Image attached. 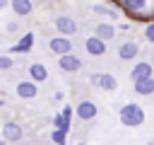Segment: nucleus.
<instances>
[{
	"label": "nucleus",
	"mask_w": 154,
	"mask_h": 145,
	"mask_svg": "<svg viewBox=\"0 0 154 145\" xmlns=\"http://www.w3.org/2000/svg\"><path fill=\"white\" fill-rule=\"evenodd\" d=\"M31 46H34V34H31V31H26V34H24V36H22V39L10 48V51H12V53H29V51H31Z\"/></svg>",
	"instance_id": "nucleus-12"
},
{
	"label": "nucleus",
	"mask_w": 154,
	"mask_h": 145,
	"mask_svg": "<svg viewBox=\"0 0 154 145\" xmlns=\"http://www.w3.org/2000/svg\"><path fill=\"white\" fill-rule=\"evenodd\" d=\"M2 104H5V102H2V97H0V106H2Z\"/></svg>",
	"instance_id": "nucleus-26"
},
{
	"label": "nucleus",
	"mask_w": 154,
	"mask_h": 145,
	"mask_svg": "<svg viewBox=\"0 0 154 145\" xmlns=\"http://www.w3.org/2000/svg\"><path fill=\"white\" fill-rule=\"evenodd\" d=\"M144 2H147V0H123L125 10H130L132 14H135V12H140V10L144 7Z\"/></svg>",
	"instance_id": "nucleus-17"
},
{
	"label": "nucleus",
	"mask_w": 154,
	"mask_h": 145,
	"mask_svg": "<svg viewBox=\"0 0 154 145\" xmlns=\"http://www.w3.org/2000/svg\"><path fill=\"white\" fill-rule=\"evenodd\" d=\"M2 7H7V0H0V10H2Z\"/></svg>",
	"instance_id": "nucleus-25"
},
{
	"label": "nucleus",
	"mask_w": 154,
	"mask_h": 145,
	"mask_svg": "<svg viewBox=\"0 0 154 145\" xmlns=\"http://www.w3.org/2000/svg\"><path fill=\"white\" fill-rule=\"evenodd\" d=\"M152 2H154V0H152Z\"/></svg>",
	"instance_id": "nucleus-28"
},
{
	"label": "nucleus",
	"mask_w": 154,
	"mask_h": 145,
	"mask_svg": "<svg viewBox=\"0 0 154 145\" xmlns=\"http://www.w3.org/2000/svg\"><path fill=\"white\" fill-rule=\"evenodd\" d=\"M12 65H14V60L10 56H0V70H12Z\"/></svg>",
	"instance_id": "nucleus-21"
},
{
	"label": "nucleus",
	"mask_w": 154,
	"mask_h": 145,
	"mask_svg": "<svg viewBox=\"0 0 154 145\" xmlns=\"http://www.w3.org/2000/svg\"><path fill=\"white\" fill-rule=\"evenodd\" d=\"M29 75H31L34 82L48 80V70H46V65H41V63H31V65H29Z\"/></svg>",
	"instance_id": "nucleus-13"
},
{
	"label": "nucleus",
	"mask_w": 154,
	"mask_h": 145,
	"mask_svg": "<svg viewBox=\"0 0 154 145\" xmlns=\"http://www.w3.org/2000/svg\"><path fill=\"white\" fill-rule=\"evenodd\" d=\"M84 48H87L89 56H103V53H106V41L94 34V36H89V39L84 41Z\"/></svg>",
	"instance_id": "nucleus-9"
},
{
	"label": "nucleus",
	"mask_w": 154,
	"mask_h": 145,
	"mask_svg": "<svg viewBox=\"0 0 154 145\" xmlns=\"http://www.w3.org/2000/svg\"><path fill=\"white\" fill-rule=\"evenodd\" d=\"M118 116H120V123H123L125 128H137V126L144 123V109H142L140 104H135V102L123 104Z\"/></svg>",
	"instance_id": "nucleus-1"
},
{
	"label": "nucleus",
	"mask_w": 154,
	"mask_h": 145,
	"mask_svg": "<svg viewBox=\"0 0 154 145\" xmlns=\"http://www.w3.org/2000/svg\"><path fill=\"white\" fill-rule=\"evenodd\" d=\"M22 135H24V130L19 123H5L2 126V140L5 143H19Z\"/></svg>",
	"instance_id": "nucleus-8"
},
{
	"label": "nucleus",
	"mask_w": 154,
	"mask_h": 145,
	"mask_svg": "<svg viewBox=\"0 0 154 145\" xmlns=\"http://www.w3.org/2000/svg\"><path fill=\"white\" fill-rule=\"evenodd\" d=\"M144 39L154 44V19H152V22H149V24L144 27Z\"/></svg>",
	"instance_id": "nucleus-22"
},
{
	"label": "nucleus",
	"mask_w": 154,
	"mask_h": 145,
	"mask_svg": "<svg viewBox=\"0 0 154 145\" xmlns=\"http://www.w3.org/2000/svg\"><path fill=\"white\" fill-rule=\"evenodd\" d=\"M137 53H140L137 41H125V44H120V48H118V58H120V60H132Z\"/></svg>",
	"instance_id": "nucleus-10"
},
{
	"label": "nucleus",
	"mask_w": 154,
	"mask_h": 145,
	"mask_svg": "<svg viewBox=\"0 0 154 145\" xmlns=\"http://www.w3.org/2000/svg\"><path fill=\"white\" fill-rule=\"evenodd\" d=\"M55 31L65 34V36H72V34H77V22L72 17H55Z\"/></svg>",
	"instance_id": "nucleus-6"
},
{
	"label": "nucleus",
	"mask_w": 154,
	"mask_h": 145,
	"mask_svg": "<svg viewBox=\"0 0 154 145\" xmlns=\"http://www.w3.org/2000/svg\"><path fill=\"white\" fill-rule=\"evenodd\" d=\"M17 29H19V24H17V22H10V24H7V31H10V34H12V31H17Z\"/></svg>",
	"instance_id": "nucleus-24"
},
{
	"label": "nucleus",
	"mask_w": 154,
	"mask_h": 145,
	"mask_svg": "<svg viewBox=\"0 0 154 145\" xmlns=\"http://www.w3.org/2000/svg\"><path fill=\"white\" fill-rule=\"evenodd\" d=\"M38 94V87H36V82L31 80H24V82H19L17 85V97H22V99H34Z\"/></svg>",
	"instance_id": "nucleus-11"
},
{
	"label": "nucleus",
	"mask_w": 154,
	"mask_h": 145,
	"mask_svg": "<svg viewBox=\"0 0 154 145\" xmlns=\"http://www.w3.org/2000/svg\"><path fill=\"white\" fill-rule=\"evenodd\" d=\"M135 92L137 94H152L154 92V77H144V80H135Z\"/></svg>",
	"instance_id": "nucleus-15"
},
{
	"label": "nucleus",
	"mask_w": 154,
	"mask_h": 145,
	"mask_svg": "<svg viewBox=\"0 0 154 145\" xmlns=\"http://www.w3.org/2000/svg\"><path fill=\"white\" fill-rule=\"evenodd\" d=\"M31 0H12V12L14 14H19V17H24V14H29L31 12Z\"/></svg>",
	"instance_id": "nucleus-16"
},
{
	"label": "nucleus",
	"mask_w": 154,
	"mask_h": 145,
	"mask_svg": "<svg viewBox=\"0 0 154 145\" xmlns=\"http://www.w3.org/2000/svg\"><path fill=\"white\" fill-rule=\"evenodd\" d=\"M53 126H55V128H63V130H70V121H67L63 114H55V116H53Z\"/></svg>",
	"instance_id": "nucleus-19"
},
{
	"label": "nucleus",
	"mask_w": 154,
	"mask_h": 145,
	"mask_svg": "<svg viewBox=\"0 0 154 145\" xmlns=\"http://www.w3.org/2000/svg\"><path fill=\"white\" fill-rule=\"evenodd\" d=\"M48 48H51L55 56H63V53H70V51H72V41H70V36L58 34V36H53V39L48 41Z\"/></svg>",
	"instance_id": "nucleus-3"
},
{
	"label": "nucleus",
	"mask_w": 154,
	"mask_h": 145,
	"mask_svg": "<svg viewBox=\"0 0 154 145\" xmlns=\"http://www.w3.org/2000/svg\"><path fill=\"white\" fill-rule=\"evenodd\" d=\"M94 34L99 36V39H103V41H111L113 36H116V27L113 24H96V29H94Z\"/></svg>",
	"instance_id": "nucleus-14"
},
{
	"label": "nucleus",
	"mask_w": 154,
	"mask_h": 145,
	"mask_svg": "<svg viewBox=\"0 0 154 145\" xmlns=\"http://www.w3.org/2000/svg\"><path fill=\"white\" fill-rule=\"evenodd\" d=\"M51 140H53V143H65V140H67V130H63V128H55V130L51 133Z\"/></svg>",
	"instance_id": "nucleus-20"
},
{
	"label": "nucleus",
	"mask_w": 154,
	"mask_h": 145,
	"mask_svg": "<svg viewBox=\"0 0 154 145\" xmlns=\"http://www.w3.org/2000/svg\"><path fill=\"white\" fill-rule=\"evenodd\" d=\"M152 17H154V7H152Z\"/></svg>",
	"instance_id": "nucleus-27"
},
{
	"label": "nucleus",
	"mask_w": 154,
	"mask_h": 145,
	"mask_svg": "<svg viewBox=\"0 0 154 145\" xmlns=\"http://www.w3.org/2000/svg\"><path fill=\"white\" fill-rule=\"evenodd\" d=\"M60 114H63V116H65L67 121H72V114H75V106H70V104H67V106H63V111H60Z\"/></svg>",
	"instance_id": "nucleus-23"
},
{
	"label": "nucleus",
	"mask_w": 154,
	"mask_h": 145,
	"mask_svg": "<svg viewBox=\"0 0 154 145\" xmlns=\"http://www.w3.org/2000/svg\"><path fill=\"white\" fill-rule=\"evenodd\" d=\"M89 80H91L94 87H99V89H103V92H113V89H118V80H116L113 75H108V72H94Z\"/></svg>",
	"instance_id": "nucleus-2"
},
{
	"label": "nucleus",
	"mask_w": 154,
	"mask_h": 145,
	"mask_svg": "<svg viewBox=\"0 0 154 145\" xmlns=\"http://www.w3.org/2000/svg\"><path fill=\"white\" fill-rule=\"evenodd\" d=\"M130 77H132V82H135V80H144V77H154V68H152V63H147V60L135 63V68L130 70Z\"/></svg>",
	"instance_id": "nucleus-7"
},
{
	"label": "nucleus",
	"mask_w": 154,
	"mask_h": 145,
	"mask_svg": "<svg viewBox=\"0 0 154 145\" xmlns=\"http://www.w3.org/2000/svg\"><path fill=\"white\" fill-rule=\"evenodd\" d=\"M96 104L94 102H89V99H84V102H79L77 106H75V114H77V118L79 121H91V118H96Z\"/></svg>",
	"instance_id": "nucleus-4"
},
{
	"label": "nucleus",
	"mask_w": 154,
	"mask_h": 145,
	"mask_svg": "<svg viewBox=\"0 0 154 145\" xmlns=\"http://www.w3.org/2000/svg\"><path fill=\"white\" fill-rule=\"evenodd\" d=\"M94 12H96V14H106V17H111V19L118 17V12H116L113 7H106V5H94Z\"/></svg>",
	"instance_id": "nucleus-18"
},
{
	"label": "nucleus",
	"mask_w": 154,
	"mask_h": 145,
	"mask_svg": "<svg viewBox=\"0 0 154 145\" xmlns=\"http://www.w3.org/2000/svg\"><path fill=\"white\" fill-rule=\"evenodd\" d=\"M58 65H60V70H65V72H77V70L82 68V60L70 51V53H63V56L58 58Z\"/></svg>",
	"instance_id": "nucleus-5"
}]
</instances>
